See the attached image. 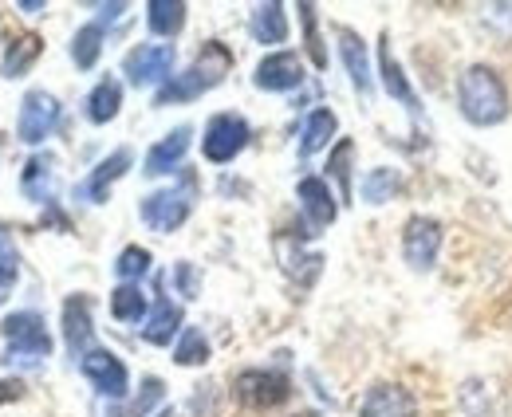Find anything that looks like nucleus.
I'll return each mask as SVG.
<instances>
[{
    "label": "nucleus",
    "mask_w": 512,
    "mask_h": 417,
    "mask_svg": "<svg viewBox=\"0 0 512 417\" xmlns=\"http://www.w3.org/2000/svg\"><path fill=\"white\" fill-rule=\"evenodd\" d=\"M20 189H24V197L36 201V205H52V197H56V158H52V154H36V158L24 166Z\"/></svg>",
    "instance_id": "nucleus-18"
},
{
    "label": "nucleus",
    "mask_w": 512,
    "mask_h": 417,
    "mask_svg": "<svg viewBox=\"0 0 512 417\" xmlns=\"http://www.w3.org/2000/svg\"><path fill=\"white\" fill-rule=\"evenodd\" d=\"M461 406L469 417H505V406L497 398V386L489 378H469L461 386Z\"/></svg>",
    "instance_id": "nucleus-21"
},
{
    "label": "nucleus",
    "mask_w": 512,
    "mask_h": 417,
    "mask_svg": "<svg viewBox=\"0 0 512 417\" xmlns=\"http://www.w3.org/2000/svg\"><path fill=\"white\" fill-rule=\"evenodd\" d=\"M300 12V24H304V40H308V56H312V63L316 67H327V48H323V40H320V28H316V4H300L296 8Z\"/></svg>",
    "instance_id": "nucleus-35"
},
{
    "label": "nucleus",
    "mask_w": 512,
    "mask_h": 417,
    "mask_svg": "<svg viewBox=\"0 0 512 417\" xmlns=\"http://www.w3.org/2000/svg\"><path fill=\"white\" fill-rule=\"evenodd\" d=\"M146 28L154 36H178L186 28V4L182 0H150L146 4Z\"/></svg>",
    "instance_id": "nucleus-24"
},
{
    "label": "nucleus",
    "mask_w": 512,
    "mask_h": 417,
    "mask_svg": "<svg viewBox=\"0 0 512 417\" xmlns=\"http://www.w3.org/2000/svg\"><path fill=\"white\" fill-rule=\"evenodd\" d=\"M87 119L95 122V126H103V122H111L119 111H123V83L119 79H103V83H95V91L87 95Z\"/></svg>",
    "instance_id": "nucleus-22"
},
{
    "label": "nucleus",
    "mask_w": 512,
    "mask_h": 417,
    "mask_svg": "<svg viewBox=\"0 0 512 417\" xmlns=\"http://www.w3.org/2000/svg\"><path fill=\"white\" fill-rule=\"evenodd\" d=\"M335 130H339V119H335V111H327V107H316L308 119H304V130H300V154L308 158V154H320L323 146L335 138Z\"/></svg>",
    "instance_id": "nucleus-23"
},
{
    "label": "nucleus",
    "mask_w": 512,
    "mask_h": 417,
    "mask_svg": "<svg viewBox=\"0 0 512 417\" xmlns=\"http://www.w3.org/2000/svg\"><path fill=\"white\" fill-rule=\"evenodd\" d=\"M190 138H193V126H174L162 142H154L150 150H146V178H162V174H174L178 166H182V158H186V150H190Z\"/></svg>",
    "instance_id": "nucleus-13"
},
{
    "label": "nucleus",
    "mask_w": 512,
    "mask_h": 417,
    "mask_svg": "<svg viewBox=\"0 0 512 417\" xmlns=\"http://www.w3.org/2000/svg\"><path fill=\"white\" fill-rule=\"evenodd\" d=\"M130 162H134V154H130L127 146H119L115 154H107V158L87 174V181H79L75 197H79V201H91V205H103L107 193H111V185L130 170Z\"/></svg>",
    "instance_id": "nucleus-11"
},
{
    "label": "nucleus",
    "mask_w": 512,
    "mask_h": 417,
    "mask_svg": "<svg viewBox=\"0 0 512 417\" xmlns=\"http://www.w3.org/2000/svg\"><path fill=\"white\" fill-rule=\"evenodd\" d=\"M146 272H150V252H146V248L130 244V248L119 252V260H115V276H119L123 284H138Z\"/></svg>",
    "instance_id": "nucleus-33"
},
{
    "label": "nucleus",
    "mask_w": 512,
    "mask_h": 417,
    "mask_svg": "<svg viewBox=\"0 0 512 417\" xmlns=\"http://www.w3.org/2000/svg\"><path fill=\"white\" fill-rule=\"evenodd\" d=\"M201 91H209L205 83H201V75L197 71H182V75H170V83L166 87H158V95H154V107H170V103H190L197 99Z\"/></svg>",
    "instance_id": "nucleus-29"
},
{
    "label": "nucleus",
    "mask_w": 512,
    "mask_h": 417,
    "mask_svg": "<svg viewBox=\"0 0 512 417\" xmlns=\"http://www.w3.org/2000/svg\"><path fill=\"white\" fill-rule=\"evenodd\" d=\"M335 36H339V56H343V67H347L355 91H359V95H371V91H375V75H371V56H367L363 36L351 32V28H339Z\"/></svg>",
    "instance_id": "nucleus-14"
},
{
    "label": "nucleus",
    "mask_w": 512,
    "mask_h": 417,
    "mask_svg": "<svg viewBox=\"0 0 512 417\" xmlns=\"http://www.w3.org/2000/svg\"><path fill=\"white\" fill-rule=\"evenodd\" d=\"M229 67H233V52H229L225 44H217V40H209V44L197 52V63H193V71L201 75L205 87H217V83L229 75Z\"/></svg>",
    "instance_id": "nucleus-25"
},
{
    "label": "nucleus",
    "mask_w": 512,
    "mask_h": 417,
    "mask_svg": "<svg viewBox=\"0 0 512 417\" xmlns=\"http://www.w3.org/2000/svg\"><path fill=\"white\" fill-rule=\"evenodd\" d=\"M249 138H253V130H249V122L241 119V115H213V119L205 122V134H201V154L213 162V166H225V162H233L245 146H249Z\"/></svg>",
    "instance_id": "nucleus-3"
},
{
    "label": "nucleus",
    "mask_w": 512,
    "mask_h": 417,
    "mask_svg": "<svg viewBox=\"0 0 512 417\" xmlns=\"http://www.w3.org/2000/svg\"><path fill=\"white\" fill-rule=\"evenodd\" d=\"M111 315L119 323H146V292L138 284H119L111 292Z\"/></svg>",
    "instance_id": "nucleus-30"
},
{
    "label": "nucleus",
    "mask_w": 512,
    "mask_h": 417,
    "mask_svg": "<svg viewBox=\"0 0 512 417\" xmlns=\"http://www.w3.org/2000/svg\"><path fill=\"white\" fill-rule=\"evenodd\" d=\"M174 71V44H138L123 60V75L134 87H166Z\"/></svg>",
    "instance_id": "nucleus-8"
},
{
    "label": "nucleus",
    "mask_w": 512,
    "mask_h": 417,
    "mask_svg": "<svg viewBox=\"0 0 512 417\" xmlns=\"http://www.w3.org/2000/svg\"><path fill=\"white\" fill-rule=\"evenodd\" d=\"M233 394L249 410H272L292 398V382L280 370H241L233 378Z\"/></svg>",
    "instance_id": "nucleus-4"
},
{
    "label": "nucleus",
    "mask_w": 512,
    "mask_h": 417,
    "mask_svg": "<svg viewBox=\"0 0 512 417\" xmlns=\"http://www.w3.org/2000/svg\"><path fill=\"white\" fill-rule=\"evenodd\" d=\"M174 362H178V366H201V362H209V339H205L201 327H186V331L178 335V343H174Z\"/></svg>",
    "instance_id": "nucleus-32"
},
{
    "label": "nucleus",
    "mask_w": 512,
    "mask_h": 417,
    "mask_svg": "<svg viewBox=\"0 0 512 417\" xmlns=\"http://www.w3.org/2000/svg\"><path fill=\"white\" fill-rule=\"evenodd\" d=\"M379 79H383L386 95L390 99H398L414 119H418V111H422V103H418V95H414V87H410V79H406V71H402V63L394 60V52H390V44H379Z\"/></svg>",
    "instance_id": "nucleus-17"
},
{
    "label": "nucleus",
    "mask_w": 512,
    "mask_h": 417,
    "mask_svg": "<svg viewBox=\"0 0 512 417\" xmlns=\"http://www.w3.org/2000/svg\"><path fill=\"white\" fill-rule=\"evenodd\" d=\"M457 111L473 126H501L509 119V87L489 63H473L457 79Z\"/></svg>",
    "instance_id": "nucleus-1"
},
{
    "label": "nucleus",
    "mask_w": 512,
    "mask_h": 417,
    "mask_svg": "<svg viewBox=\"0 0 512 417\" xmlns=\"http://www.w3.org/2000/svg\"><path fill=\"white\" fill-rule=\"evenodd\" d=\"M20 276V256H16V244L8 237V229H0V292L12 288Z\"/></svg>",
    "instance_id": "nucleus-36"
},
{
    "label": "nucleus",
    "mask_w": 512,
    "mask_h": 417,
    "mask_svg": "<svg viewBox=\"0 0 512 417\" xmlns=\"http://www.w3.org/2000/svg\"><path fill=\"white\" fill-rule=\"evenodd\" d=\"M193 201H190V185L186 189H178V185H170V189H154L150 197H142V221L154 229V233H174V229H182L186 225V217H190Z\"/></svg>",
    "instance_id": "nucleus-7"
},
{
    "label": "nucleus",
    "mask_w": 512,
    "mask_h": 417,
    "mask_svg": "<svg viewBox=\"0 0 512 417\" xmlns=\"http://www.w3.org/2000/svg\"><path fill=\"white\" fill-rule=\"evenodd\" d=\"M79 370H83V378H87L103 398H111V402H123L130 394V374H127V366H123V358L115 355V351L91 347L87 355L79 358Z\"/></svg>",
    "instance_id": "nucleus-6"
},
{
    "label": "nucleus",
    "mask_w": 512,
    "mask_h": 417,
    "mask_svg": "<svg viewBox=\"0 0 512 417\" xmlns=\"http://www.w3.org/2000/svg\"><path fill=\"white\" fill-rule=\"evenodd\" d=\"M253 83L260 91H296L304 83V60L296 52H272L256 63Z\"/></svg>",
    "instance_id": "nucleus-10"
},
{
    "label": "nucleus",
    "mask_w": 512,
    "mask_h": 417,
    "mask_svg": "<svg viewBox=\"0 0 512 417\" xmlns=\"http://www.w3.org/2000/svg\"><path fill=\"white\" fill-rule=\"evenodd\" d=\"M0 335H4V343H8V355L32 358V362L52 355V335H48L40 311H12V315L0 323Z\"/></svg>",
    "instance_id": "nucleus-2"
},
{
    "label": "nucleus",
    "mask_w": 512,
    "mask_h": 417,
    "mask_svg": "<svg viewBox=\"0 0 512 417\" xmlns=\"http://www.w3.org/2000/svg\"><path fill=\"white\" fill-rule=\"evenodd\" d=\"M182 327V307L170 303V299H154V311L146 315V327H142V339L154 343V347H166Z\"/></svg>",
    "instance_id": "nucleus-19"
},
{
    "label": "nucleus",
    "mask_w": 512,
    "mask_h": 417,
    "mask_svg": "<svg viewBox=\"0 0 512 417\" xmlns=\"http://www.w3.org/2000/svg\"><path fill=\"white\" fill-rule=\"evenodd\" d=\"M40 52H44V44H40V36H20V40H12L8 44V52H4V63H0V71L8 75V79H20L32 63L40 60Z\"/></svg>",
    "instance_id": "nucleus-28"
},
{
    "label": "nucleus",
    "mask_w": 512,
    "mask_h": 417,
    "mask_svg": "<svg viewBox=\"0 0 512 417\" xmlns=\"http://www.w3.org/2000/svg\"><path fill=\"white\" fill-rule=\"evenodd\" d=\"M56 122H60V103H56V95H48V91H28V95H24L20 119H16L20 142L40 146V142L56 130Z\"/></svg>",
    "instance_id": "nucleus-9"
},
{
    "label": "nucleus",
    "mask_w": 512,
    "mask_h": 417,
    "mask_svg": "<svg viewBox=\"0 0 512 417\" xmlns=\"http://www.w3.org/2000/svg\"><path fill=\"white\" fill-rule=\"evenodd\" d=\"M351 158H355V142L351 138H343L335 146V154L327 158V174L339 181V193L343 197H351Z\"/></svg>",
    "instance_id": "nucleus-34"
},
{
    "label": "nucleus",
    "mask_w": 512,
    "mask_h": 417,
    "mask_svg": "<svg viewBox=\"0 0 512 417\" xmlns=\"http://www.w3.org/2000/svg\"><path fill=\"white\" fill-rule=\"evenodd\" d=\"M20 394H24V386H20L16 378H12V382H0V402H4V398H20Z\"/></svg>",
    "instance_id": "nucleus-38"
},
{
    "label": "nucleus",
    "mask_w": 512,
    "mask_h": 417,
    "mask_svg": "<svg viewBox=\"0 0 512 417\" xmlns=\"http://www.w3.org/2000/svg\"><path fill=\"white\" fill-rule=\"evenodd\" d=\"M438 252H442V221L426 213L410 217L402 229V260L414 272H430L438 264Z\"/></svg>",
    "instance_id": "nucleus-5"
},
{
    "label": "nucleus",
    "mask_w": 512,
    "mask_h": 417,
    "mask_svg": "<svg viewBox=\"0 0 512 417\" xmlns=\"http://www.w3.org/2000/svg\"><path fill=\"white\" fill-rule=\"evenodd\" d=\"M292 417H320V414H292Z\"/></svg>",
    "instance_id": "nucleus-39"
},
{
    "label": "nucleus",
    "mask_w": 512,
    "mask_h": 417,
    "mask_svg": "<svg viewBox=\"0 0 512 417\" xmlns=\"http://www.w3.org/2000/svg\"><path fill=\"white\" fill-rule=\"evenodd\" d=\"M359 193H363L367 205H386V201H394V197L402 193V174L390 170V166L367 170V178H363V185H359Z\"/></svg>",
    "instance_id": "nucleus-26"
},
{
    "label": "nucleus",
    "mask_w": 512,
    "mask_h": 417,
    "mask_svg": "<svg viewBox=\"0 0 512 417\" xmlns=\"http://www.w3.org/2000/svg\"><path fill=\"white\" fill-rule=\"evenodd\" d=\"M162 398H166V386H162V378H154V374H150V378L142 382V394H134V398L123 402V406H111L107 417H146L158 402H162Z\"/></svg>",
    "instance_id": "nucleus-31"
},
{
    "label": "nucleus",
    "mask_w": 512,
    "mask_h": 417,
    "mask_svg": "<svg viewBox=\"0 0 512 417\" xmlns=\"http://www.w3.org/2000/svg\"><path fill=\"white\" fill-rule=\"evenodd\" d=\"M359 417H418V402L406 386L398 382H379L367 390L363 406H359Z\"/></svg>",
    "instance_id": "nucleus-12"
},
{
    "label": "nucleus",
    "mask_w": 512,
    "mask_h": 417,
    "mask_svg": "<svg viewBox=\"0 0 512 417\" xmlns=\"http://www.w3.org/2000/svg\"><path fill=\"white\" fill-rule=\"evenodd\" d=\"M174 284H178V292L186 299H197V272H193L190 260H182V264L174 268Z\"/></svg>",
    "instance_id": "nucleus-37"
},
{
    "label": "nucleus",
    "mask_w": 512,
    "mask_h": 417,
    "mask_svg": "<svg viewBox=\"0 0 512 417\" xmlns=\"http://www.w3.org/2000/svg\"><path fill=\"white\" fill-rule=\"evenodd\" d=\"M103 24L95 20V24H83L79 32H75V40H71V60H75V67L79 71H91L95 63H99V56H103Z\"/></svg>",
    "instance_id": "nucleus-27"
},
{
    "label": "nucleus",
    "mask_w": 512,
    "mask_h": 417,
    "mask_svg": "<svg viewBox=\"0 0 512 417\" xmlns=\"http://www.w3.org/2000/svg\"><path fill=\"white\" fill-rule=\"evenodd\" d=\"M249 32H253L256 44H264V48L284 44V40H288V16H284V4H256L253 20H249Z\"/></svg>",
    "instance_id": "nucleus-20"
},
{
    "label": "nucleus",
    "mask_w": 512,
    "mask_h": 417,
    "mask_svg": "<svg viewBox=\"0 0 512 417\" xmlns=\"http://www.w3.org/2000/svg\"><path fill=\"white\" fill-rule=\"evenodd\" d=\"M64 339H67V351L75 358H83L91 351L95 327H91V299L87 296H71L64 303Z\"/></svg>",
    "instance_id": "nucleus-16"
},
{
    "label": "nucleus",
    "mask_w": 512,
    "mask_h": 417,
    "mask_svg": "<svg viewBox=\"0 0 512 417\" xmlns=\"http://www.w3.org/2000/svg\"><path fill=\"white\" fill-rule=\"evenodd\" d=\"M296 197H300V209L312 221V229H327L339 217V205H335V197H331V189H327L323 178H300Z\"/></svg>",
    "instance_id": "nucleus-15"
}]
</instances>
